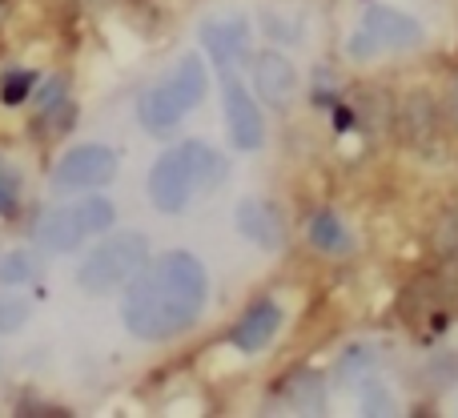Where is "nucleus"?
Segmentation results:
<instances>
[{
	"instance_id": "obj_1",
	"label": "nucleus",
	"mask_w": 458,
	"mask_h": 418,
	"mask_svg": "<svg viewBox=\"0 0 458 418\" xmlns=\"http://www.w3.org/2000/svg\"><path fill=\"white\" fill-rule=\"evenodd\" d=\"M206 266L193 253H161L153 266H141L129 277V294L125 306H121L125 330L145 342L174 338V334L190 330L198 322V314L206 310Z\"/></svg>"
},
{
	"instance_id": "obj_2",
	"label": "nucleus",
	"mask_w": 458,
	"mask_h": 418,
	"mask_svg": "<svg viewBox=\"0 0 458 418\" xmlns=\"http://www.w3.org/2000/svg\"><path fill=\"white\" fill-rule=\"evenodd\" d=\"M229 177V161L206 141H182L165 149L149 169V201L161 213L177 218L193 201V193H217Z\"/></svg>"
},
{
	"instance_id": "obj_3",
	"label": "nucleus",
	"mask_w": 458,
	"mask_h": 418,
	"mask_svg": "<svg viewBox=\"0 0 458 418\" xmlns=\"http://www.w3.org/2000/svg\"><path fill=\"white\" fill-rule=\"evenodd\" d=\"M206 89H209V73H206L201 53H185L182 61L161 77V85H153L149 93L141 97L137 121L157 137L169 133V129H177V121H182L185 113L206 101Z\"/></svg>"
},
{
	"instance_id": "obj_4",
	"label": "nucleus",
	"mask_w": 458,
	"mask_h": 418,
	"mask_svg": "<svg viewBox=\"0 0 458 418\" xmlns=\"http://www.w3.org/2000/svg\"><path fill=\"white\" fill-rule=\"evenodd\" d=\"M149 258V237L137 234V229H125V234H113L109 242L93 245L89 258L81 261L77 269V286L85 294H113L117 286H125L137 269Z\"/></svg>"
},
{
	"instance_id": "obj_5",
	"label": "nucleus",
	"mask_w": 458,
	"mask_h": 418,
	"mask_svg": "<svg viewBox=\"0 0 458 418\" xmlns=\"http://www.w3.org/2000/svg\"><path fill=\"white\" fill-rule=\"evenodd\" d=\"M113 218H117V209L105 198H81V201H72V206L48 209L45 218L37 221V245L48 253H69V250H77L81 242H89V237L105 234V229L113 226Z\"/></svg>"
},
{
	"instance_id": "obj_6",
	"label": "nucleus",
	"mask_w": 458,
	"mask_h": 418,
	"mask_svg": "<svg viewBox=\"0 0 458 418\" xmlns=\"http://www.w3.org/2000/svg\"><path fill=\"white\" fill-rule=\"evenodd\" d=\"M117 153L101 141H85L69 149L53 169V190L56 193H81V190H101L117 177Z\"/></svg>"
},
{
	"instance_id": "obj_7",
	"label": "nucleus",
	"mask_w": 458,
	"mask_h": 418,
	"mask_svg": "<svg viewBox=\"0 0 458 418\" xmlns=\"http://www.w3.org/2000/svg\"><path fill=\"white\" fill-rule=\"evenodd\" d=\"M222 73H225L222 105H225L229 141H233V149H242V153H258L261 145H266V117H261V109H258L250 89H245L229 69H222Z\"/></svg>"
},
{
	"instance_id": "obj_8",
	"label": "nucleus",
	"mask_w": 458,
	"mask_h": 418,
	"mask_svg": "<svg viewBox=\"0 0 458 418\" xmlns=\"http://www.w3.org/2000/svg\"><path fill=\"white\" fill-rule=\"evenodd\" d=\"M362 32L378 40V48H419L427 40V29L411 13L390 4H370L362 16Z\"/></svg>"
},
{
	"instance_id": "obj_9",
	"label": "nucleus",
	"mask_w": 458,
	"mask_h": 418,
	"mask_svg": "<svg viewBox=\"0 0 458 418\" xmlns=\"http://www.w3.org/2000/svg\"><path fill=\"white\" fill-rule=\"evenodd\" d=\"M198 40L217 69H229L250 48V21L245 16H209V21H201Z\"/></svg>"
},
{
	"instance_id": "obj_10",
	"label": "nucleus",
	"mask_w": 458,
	"mask_h": 418,
	"mask_svg": "<svg viewBox=\"0 0 458 418\" xmlns=\"http://www.w3.org/2000/svg\"><path fill=\"white\" fill-rule=\"evenodd\" d=\"M233 226H237V234H242L245 242H253L258 250H266V253H277V250L285 245V226H282V218H277V209L269 206V201H261V198L237 201Z\"/></svg>"
},
{
	"instance_id": "obj_11",
	"label": "nucleus",
	"mask_w": 458,
	"mask_h": 418,
	"mask_svg": "<svg viewBox=\"0 0 458 418\" xmlns=\"http://www.w3.org/2000/svg\"><path fill=\"white\" fill-rule=\"evenodd\" d=\"M253 85H258V93L266 97L269 105L285 109V105L298 97V69H293V61L285 53L269 48V53L253 56Z\"/></svg>"
},
{
	"instance_id": "obj_12",
	"label": "nucleus",
	"mask_w": 458,
	"mask_h": 418,
	"mask_svg": "<svg viewBox=\"0 0 458 418\" xmlns=\"http://www.w3.org/2000/svg\"><path fill=\"white\" fill-rule=\"evenodd\" d=\"M277 330H282V306L269 298L253 302L242 314V322L233 326V346L242 350V354H258V350H266L269 342L277 338Z\"/></svg>"
},
{
	"instance_id": "obj_13",
	"label": "nucleus",
	"mask_w": 458,
	"mask_h": 418,
	"mask_svg": "<svg viewBox=\"0 0 458 418\" xmlns=\"http://www.w3.org/2000/svg\"><path fill=\"white\" fill-rule=\"evenodd\" d=\"M310 242L322 253H330V258H346L354 250V234H350V226L334 209H322L310 218Z\"/></svg>"
},
{
	"instance_id": "obj_14",
	"label": "nucleus",
	"mask_w": 458,
	"mask_h": 418,
	"mask_svg": "<svg viewBox=\"0 0 458 418\" xmlns=\"http://www.w3.org/2000/svg\"><path fill=\"white\" fill-rule=\"evenodd\" d=\"M282 398H285V406H290V411H310V414L322 411V403H326V382H322V374L298 371L290 382H285Z\"/></svg>"
},
{
	"instance_id": "obj_15",
	"label": "nucleus",
	"mask_w": 458,
	"mask_h": 418,
	"mask_svg": "<svg viewBox=\"0 0 458 418\" xmlns=\"http://www.w3.org/2000/svg\"><path fill=\"white\" fill-rule=\"evenodd\" d=\"M37 274H40V266H37V258H32L29 250L0 253V282L4 286H24V282H32Z\"/></svg>"
},
{
	"instance_id": "obj_16",
	"label": "nucleus",
	"mask_w": 458,
	"mask_h": 418,
	"mask_svg": "<svg viewBox=\"0 0 458 418\" xmlns=\"http://www.w3.org/2000/svg\"><path fill=\"white\" fill-rule=\"evenodd\" d=\"M16 206H21V169L0 158V213H13Z\"/></svg>"
},
{
	"instance_id": "obj_17",
	"label": "nucleus",
	"mask_w": 458,
	"mask_h": 418,
	"mask_svg": "<svg viewBox=\"0 0 458 418\" xmlns=\"http://www.w3.org/2000/svg\"><path fill=\"white\" fill-rule=\"evenodd\" d=\"M29 318H32V306L24 298H0V334L21 330Z\"/></svg>"
},
{
	"instance_id": "obj_18",
	"label": "nucleus",
	"mask_w": 458,
	"mask_h": 418,
	"mask_svg": "<svg viewBox=\"0 0 458 418\" xmlns=\"http://www.w3.org/2000/svg\"><path fill=\"white\" fill-rule=\"evenodd\" d=\"M32 81H37L32 73H8V77L0 81V97H4L8 105H21L24 97L32 93Z\"/></svg>"
},
{
	"instance_id": "obj_19",
	"label": "nucleus",
	"mask_w": 458,
	"mask_h": 418,
	"mask_svg": "<svg viewBox=\"0 0 458 418\" xmlns=\"http://www.w3.org/2000/svg\"><path fill=\"white\" fill-rule=\"evenodd\" d=\"M362 411H370V414H390V411H394V398H390V390L386 387H382V382L378 379H370V382H366V395H362Z\"/></svg>"
},
{
	"instance_id": "obj_20",
	"label": "nucleus",
	"mask_w": 458,
	"mask_h": 418,
	"mask_svg": "<svg viewBox=\"0 0 458 418\" xmlns=\"http://www.w3.org/2000/svg\"><path fill=\"white\" fill-rule=\"evenodd\" d=\"M346 53H350V61H358V64H362V61H370V56H378L382 48H378V40H374L370 32H362V29H358L354 37H350Z\"/></svg>"
},
{
	"instance_id": "obj_21",
	"label": "nucleus",
	"mask_w": 458,
	"mask_h": 418,
	"mask_svg": "<svg viewBox=\"0 0 458 418\" xmlns=\"http://www.w3.org/2000/svg\"><path fill=\"white\" fill-rule=\"evenodd\" d=\"M370 366H374V354L366 346H358V350H350L346 354V366H342L346 374H342V379L350 382V379H358V374H370Z\"/></svg>"
},
{
	"instance_id": "obj_22",
	"label": "nucleus",
	"mask_w": 458,
	"mask_h": 418,
	"mask_svg": "<svg viewBox=\"0 0 458 418\" xmlns=\"http://www.w3.org/2000/svg\"><path fill=\"white\" fill-rule=\"evenodd\" d=\"M454 113H458V89H454Z\"/></svg>"
}]
</instances>
